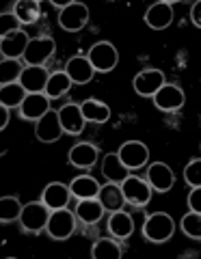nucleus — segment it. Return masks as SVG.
Returning <instances> with one entry per match:
<instances>
[{
    "mask_svg": "<svg viewBox=\"0 0 201 259\" xmlns=\"http://www.w3.org/2000/svg\"><path fill=\"white\" fill-rule=\"evenodd\" d=\"M98 199H100V203L104 205L106 212H117V209H124V205H126L122 184H112V182L102 184Z\"/></svg>",
    "mask_w": 201,
    "mask_h": 259,
    "instance_id": "23",
    "label": "nucleus"
},
{
    "mask_svg": "<svg viewBox=\"0 0 201 259\" xmlns=\"http://www.w3.org/2000/svg\"><path fill=\"white\" fill-rule=\"evenodd\" d=\"M48 80H50V71L46 67H37V65H26L22 71L20 84L26 89V93H46Z\"/></svg>",
    "mask_w": 201,
    "mask_h": 259,
    "instance_id": "19",
    "label": "nucleus"
},
{
    "mask_svg": "<svg viewBox=\"0 0 201 259\" xmlns=\"http://www.w3.org/2000/svg\"><path fill=\"white\" fill-rule=\"evenodd\" d=\"M102 175L106 182H112V184H124L128 177H130V168L124 164V160L119 158V153H106L102 158Z\"/></svg>",
    "mask_w": 201,
    "mask_h": 259,
    "instance_id": "20",
    "label": "nucleus"
},
{
    "mask_svg": "<svg viewBox=\"0 0 201 259\" xmlns=\"http://www.w3.org/2000/svg\"><path fill=\"white\" fill-rule=\"evenodd\" d=\"M30 44V37L26 35V30H15L9 32V35H3L0 37V54L3 59H24L26 54V48Z\"/></svg>",
    "mask_w": 201,
    "mask_h": 259,
    "instance_id": "13",
    "label": "nucleus"
},
{
    "mask_svg": "<svg viewBox=\"0 0 201 259\" xmlns=\"http://www.w3.org/2000/svg\"><path fill=\"white\" fill-rule=\"evenodd\" d=\"M173 233H175V221L167 212L149 214L145 223H143V236H145V240L154 242V244H165V242L173 238Z\"/></svg>",
    "mask_w": 201,
    "mask_h": 259,
    "instance_id": "1",
    "label": "nucleus"
},
{
    "mask_svg": "<svg viewBox=\"0 0 201 259\" xmlns=\"http://www.w3.org/2000/svg\"><path fill=\"white\" fill-rule=\"evenodd\" d=\"M24 65L18 59H3L0 61V84H11V82H20Z\"/></svg>",
    "mask_w": 201,
    "mask_h": 259,
    "instance_id": "31",
    "label": "nucleus"
},
{
    "mask_svg": "<svg viewBox=\"0 0 201 259\" xmlns=\"http://www.w3.org/2000/svg\"><path fill=\"white\" fill-rule=\"evenodd\" d=\"M151 100H154V106L158 110H163V112H175V110H180L184 104H186V93H184L182 87L167 82L154 97H151Z\"/></svg>",
    "mask_w": 201,
    "mask_h": 259,
    "instance_id": "10",
    "label": "nucleus"
},
{
    "mask_svg": "<svg viewBox=\"0 0 201 259\" xmlns=\"http://www.w3.org/2000/svg\"><path fill=\"white\" fill-rule=\"evenodd\" d=\"M143 20H145V24L151 30H165L173 22V5L169 0H158V3L147 7Z\"/></svg>",
    "mask_w": 201,
    "mask_h": 259,
    "instance_id": "14",
    "label": "nucleus"
},
{
    "mask_svg": "<svg viewBox=\"0 0 201 259\" xmlns=\"http://www.w3.org/2000/svg\"><path fill=\"white\" fill-rule=\"evenodd\" d=\"M71 87H74V82H71V78L65 74V69L54 71V74H50V80H48L46 95L50 97V100H59V97L65 95Z\"/></svg>",
    "mask_w": 201,
    "mask_h": 259,
    "instance_id": "30",
    "label": "nucleus"
},
{
    "mask_svg": "<svg viewBox=\"0 0 201 259\" xmlns=\"http://www.w3.org/2000/svg\"><path fill=\"white\" fill-rule=\"evenodd\" d=\"M9 125V108L0 106V130H5Z\"/></svg>",
    "mask_w": 201,
    "mask_h": 259,
    "instance_id": "38",
    "label": "nucleus"
},
{
    "mask_svg": "<svg viewBox=\"0 0 201 259\" xmlns=\"http://www.w3.org/2000/svg\"><path fill=\"white\" fill-rule=\"evenodd\" d=\"M20 26H22V22L15 18V13L11 11H3L0 13V32L3 35H9V32H15V30H20Z\"/></svg>",
    "mask_w": 201,
    "mask_h": 259,
    "instance_id": "35",
    "label": "nucleus"
},
{
    "mask_svg": "<svg viewBox=\"0 0 201 259\" xmlns=\"http://www.w3.org/2000/svg\"><path fill=\"white\" fill-rule=\"evenodd\" d=\"M67 160L71 166L76 168H83V171H89V168H93L95 164H98L100 160V147L93 143H76L71 145V149L67 153Z\"/></svg>",
    "mask_w": 201,
    "mask_h": 259,
    "instance_id": "12",
    "label": "nucleus"
},
{
    "mask_svg": "<svg viewBox=\"0 0 201 259\" xmlns=\"http://www.w3.org/2000/svg\"><path fill=\"white\" fill-rule=\"evenodd\" d=\"M26 89L20 82H11V84H0V106L5 108H20L22 102L26 100Z\"/></svg>",
    "mask_w": 201,
    "mask_h": 259,
    "instance_id": "28",
    "label": "nucleus"
},
{
    "mask_svg": "<svg viewBox=\"0 0 201 259\" xmlns=\"http://www.w3.org/2000/svg\"><path fill=\"white\" fill-rule=\"evenodd\" d=\"M80 110H83L85 119L89 121V123H95V125H102V123H106V121L110 119L108 104H104L100 100H93V97L80 102Z\"/></svg>",
    "mask_w": 201,
    "mask_h": 259,
    "instance_id": "26",
    "label": "nucleus"
},
{
    "mask_svg": "<svg viewBox=\"0 0 201 259\" xmlns=\"http://www.w3.org/2000/svg\"><path fill=\"white\" fill-rule=\"evenodd\" d=\"M117 153L130 171H139V168H143L149 162V149H147V145L141 141H126L122 147L117 149Z\"/></svg>",
    "mask_w": 201,
    "mask_h": 259,
    "instance_id": "11",
    "label": "nucleus"
},
{
    "mask_svg": "<svg viewBox=\"0 0 201 259\" xmlns=\"http://www.w3.org/2000/svg\"><path fill=\"white\" fill-rule=\"evenodd\" d=\"M71 197H74V194H71L69 186L61 184V182L48 184L46 188H44V192H42V201L50 209H63V207H67Z\"/></svg>",
    "mask_w": 201,
    "mask_h": 259,
    "instance_id": "21",
    "label": "nucleus"
},
{
    "mask_svg": "<svg viewBox=\"0 0 201 259\" xmlns=\"http://www.w3.org/2000/svg\"><path fill=\"white\" fill-rule=\"evenodd\" d=\"M20 110V117L26 119V121H39L50 108V97L46 93H28L26 100L22 102V106L18 108Z\"/></svg>",
    "mask_w": 201,
    "mask_h": 259,
    "instance_id": "16",
    "label": "nucleus"
},
{
    "mask_svg": "<svg viewBox=\"0 0 201 259\" xmlns=\"http://www.w3.org/2000/svg\"><path fill=\"white\" fill-rule=\"evenodd\" d=\"M145 180L149 182V186L154 188L156 192H169L175 186V173L173 168L165 164V162H151L147 166V177Z\"/></svg>",
    "mask_w": 201,
    "mask_h": 259,
    "instance_id": "15",
    "label": "nucleus"
},
{
    "mask_svg": "<svg viewBox=\"0 0 201 259\" xmlns=\"http://www.w3.org/2000/svg\"><path fill=\"white\" fill-rule=\"evenodd\" d=\"M106 227H108V233L112 238L128 240L134 233V218L128 212H124V209H117V212H110Z\"/></svg>",
    "mask_w": 201,
    "mask_h": 259,
    "instance_id": "22",
    "label": "nucleus"
},
{
    "mask_svg": "<svg viewBox=\"0 0 201 259\" xmlns=\"http://www.w3.org/2000/svg\"><path fill=\"white\" fill-rule=\"evenodd\" d=\"M89 22V7L78 0H71L63 11H59V26L65 32H78Z\"/></svg>",
    "mask_w": 201,
    "mask_h": 259,
    "instance_id": "7",
    "label": "nucleus"
},
{
    "mask_svg": "<svg viewBox=\"0 0 201 259\" xmlns=\"http://www.w3.org/2000/svg\"><path fill=\"white\" fill-rule=\"evenodd\" d=\"M50 214H52V209L48 207L44 201H33V203H26L22 207L18 223L24 233H42V231H46Z\"/></svg>",
    "mask_w": 201,
    "mask_h": 259,
    "instance_id": "2",
    "label": "nucleus"
},
{
    "mask_svg": "<svg viewBox=\"0 0 201 259\" xmlns=\"http://www.w3.org/2000/svg\"><path fill=\"white\" fill-rule=\"evenodd\" d=\"M184 182H186L190 188L201 186V158H192L188 164L184 166Z\"/></svg>",
    "mask_w": 201,
    "mask_h": 259,
    "instance_id": "34",
    "label": "nucleus"
},
{
    "mask_svg": "<svg viewBox=\"0 0 201 259\" xmlns=\"http://www.w3.org/2000/svg\"><path fill=\"white\" fill-rule=\"evenodd\" d=\"M65 74L71 78L74 84H89L93 76H95V67L91 65V61L83 54H76L71 56L65 65Z\"/></svg>",
    "mask_w": 201,
    "mask_h": 259,
    "instance_id": "18",
    "label": "nucleus"
},
{
    "mask_svg": "<svg viewBox=\"0 0 201 259\" xmlns=\"http://www.w3.org/2000/svg\"><path fill=\"white\" fill-rule=\"evenodd\" d=\"M13 13H15V18L22 22V26H30V24H35L39 20V15H42V5H39L37 0H18V3L13 5Z\"/></svg>",
    "mask_w": 201,
    "mask_h": 259,
    "instance_id": "29",
    "label": "nucleus"
},
{
    "mask_svg": "<svg viewBox=\"0 0 201 259\" xmlns=\"http://www.w3.org/2000/svg\"><path fill=\"white\" fill-rule=\"evenodd\" d=\"M190 22L195 24L197 28H201V0L192 3V7H190Z\"/></svg>",
    "mask_w": 201,
    "mask_h": 259,
    "instance_id": "37",
    "label": "nucleus"
},
{
    "mask_svg": "<svg viewBox=\"0 0 201 259\" xmlns=\"http://www.w3.org/2000/svg\"><path fill=\"white\" fill-rule=\"evenodd\" d=\"M122 190H124L126 203H130L134 207L147 205L149 201H151V192H154V188L149 186L147 180H143V177H136V175L128 177V180L122 184Z\"/></svg>",
    "mask_w": 201,
    "mask_h": 259,
    "instance_id": "8",
    "label": "nucleus"
},
{
    "mask_svg": "<svg viewBox=\"0 0 201 259\" xmlns=\"http://www.w3.org/2000/svg\"><path fill=\"white\" fill-rule=\"evenodd\" d=\"M65 134V130L61 125V117H59V110H48L46 115L35 121V139L39 143H56L61 136Z\"/></svg>",
    "mask_w": 201,
    "mask_h": 259,
    "instance_id": "9",
    "label": "nucleus"
},
{
    "mask_svg": "<svg viewBox=\"0 0 201 259\" xmlns=\"http://www.w3.org/2000/svg\"><path fill=\"white\" fill-rule=\"evenodd\" d=\"M188 209L201 214V186L190 188V192H188Z\"/></svg>",
    "mask_w": 201,
    "mask_h": 259,
    "instance_id": "36",
    "label": "nucleus"
},
{
    "mask_svg": "<svg viewBox=\"0 0 201 259\" xmlns=\"http://www.w3.org/2000/svg\"><path fill=\"white\" fill-rule=\"evenodd\" d=\"M180 229H182V233H184L186 238H190V240H201V214L188 209V212L182 216Z\"/></svg>",
    "mask_w": 201,
    "mask_h": 259,
    "instance_id": "33",
    "label": "nucleus"
},
{
    "mask_svg": "<svg viewBox=\"0 0 201 259\" xmlns=\"http://www.w3.org/2000/svg\"><path fill=\"white\" fill-rule=\"evenodd\" d=\"M87 59L91 61L95 71L108 74V71H112L119 65V50L110 41H98V44H93L89 48Z\"/></svg>",
    "mask_w": 201,
    "mask_h": 259,
    "instance_id": "5",
    "label": "nucleus"
},
{
    "mask_svg": "<svg viewBox=\"0 0 201 259\" xmlns=\"http://www.w3.org/2000/svg\"><path fill=\"white\" fill-rule=\"evenodd\" d=\"M165 84H167L165 71L163 69H156V67L141 69L139 74L134 76V80H132L134 93L141 95V97H154Z\"/></svg>",
    "mask_w": 201,
    "mask_h": 259,
    "instance_id": "6",
    "label": "nucleus"
},
{
    "mask_svg": "<svg viewBox=\"0 0 201 259\" xmlns=\"http://www.w3.org/2000/svg\"><path fill=\"white\" fill-rule=\"evenodd\" d=\"M56 52V44L50 35H37L30 37V44L24 54V65H37V67H46V63L52 59Z\"/></svg>",
    "mask_w": 201,
    "mask_h": 259,
    "instance_id": "4",
    "label": "nucleus"
},
{
    "mask_svg": "<svg viewBox=\"0 0 201 259\" xmlns=\"http://www.w3.org/2000/svg\"><path fill=\"white\" fill-rule=\"evenodd\" d=\"M76 216H78V221L80 223H85V225H98L102 221V216H104V205L100 203V199H80L78 203H76Z\"/></svg>",
    "mask_w": 201,
    "mask_h": 259,
    "instance_id": "24",
    "label": "nucleus"
},
{
    "mask_svg": "<svg viewBox=\"0 0 201 259\" xmlns=\"http://www.w3.org/2000/svg\"><path fill=\"white\" fill-rule=\"evenodd\" d=\"M22 203L15 194H7V197L0 199V221L5 225L7 223H13V221H20V214H22Z\"/></svg>",
    "mask_w": 201,
    "mask_h": 259,
    "instance_id": "32",
    "label": "nucleus"
},
{
    "mask_svg": "<svg viewBox=\"0 0 201 259\" xmlns=\"http://www.w3.org/2000/svg\"><path fill=\"white\" fill-rule=\"evenodd\" d=\"M59 117H61V125L65 130V134L71 136H78L85 132V125H87V119L80 110V104H65V106L59 108Z\"/></svg>",
    "mask_w": 201,
    "mask_h": 259,
    "instance_id": "17",
    "label": "nucleus"
},
{
    "mask_svg": "<svg viewBox=\"0 0 201 259\" xmlns=\"http://www.w3.org/2000/svg\"><path fill=\"white\" fill-rule=\"evenodd\" d=\"M100 188H102V184L91 175H78L69 182V190L78 201L80 199H98Z\"/></svg>",
    "mask_w": 201,
    "mask_h": 259,
    "instance_id": "25",
    "label": "nucleus"
},
{
    "mask_svg": "<svg viewBox=\"0 0 201 259\" xmlns=\"http://www.w3.org/2000/svg\"><path fill=\"white\" fill-rule=\"evenodd\" d=\"M91 257L93 259H122L124 248L117 242V238H100L93 242L91 246Z\"/></svg>",
    "mask_w": 201,
    "mask_h": 259,
    "instance_id": "27",
    "label": "nucleus"
},
{
    "mask_svg": "<svg viewBox=\"0 0 201 259\" xmlns=\"http://www.w3.org/2000/svg\"><path fill=\"white\" fill-rule=\"evenodd\" d=\"M76 221H78L76 212H69L67 207L52 209L50 221H48V225H46L48 238H52L56 242L69 240L71 236H74V231H76Z\"/></svg>",
    "mask_w": 201,
    "mask_h": 259,
    "instance_id": "3",
    "label": "nucleus"
}]
</instances>
